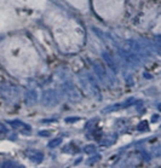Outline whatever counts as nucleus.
I'll return each instance as SVG.
<instances>
[{"label":"nucleus","mask_w":161,"mask_h":168,"mask_svg":"<svg viewBox=\"0 0 161 168\" xmlns=\"http://www.w3.org/2000/svg\"><path fill=\"white\" fill-rule=\"evenodd\" d=\"M28 156H29L30 160L34 161V162H39V161L43 158V155H41V154H38V152H34V151H30V152L28 154Z\"/></svg>","instance_id":"obj_1"},{"label":"nucleus","mask_w":161,"mask_h":168,"mask_svg":"<svg viewBox=\"0 0 161 168\" xmlns=\"http://www.w3.org/2000/svg\"><path fill=\"white\" fill-rule=\"evenodd\" d=\"M6 132V128H5V126L0 123V133H5Z\"/></svg>","instance_id":"obj_4"},{"label":"nucleus","mask_w":161,"mask_h":168,"mask_svg":"<svg viewBox=\"0 0 161 168\" xmlns=\"http://www.w3.org/2000/svg\"><path fill=\"white\" fill-rule=\"evenodd\" d=\"M12 126H13V127H16L17 130H22V128H27V130H29V127H28V126L24 125V123H22V122H19V121H18V123H15V122H13V123H12Z\"/></svg>","instance_id":"obj_2"},{"label":"nucleus","mask_w":161,"mask_h":168,"mask_svg":"<svg viewBox=\"0 0 161 168\" xmlns=\"http://www.w3.org/2000/svg\"><path fill=\"white\" fill-rule=\"evenodd\" d=\"M159 110H160V111H161V104H160V105H159Z\"/></svg>","instance_id":"obj_5"},{"label":"nucleus","mask_w":161,"mask_h":168,"mask_svg":"<svg viewBox=\"0 0 161 168\" xmlns=\"http://www.w3.org/2000/svg\"><path fill=\"white\" fill-rule=\"evenodd\" d=\"M147 128H148V122L147 121H142L140 125L138 126V130H147Z\"/></svg>","instance_id":"obj_3"}]
</instances>
